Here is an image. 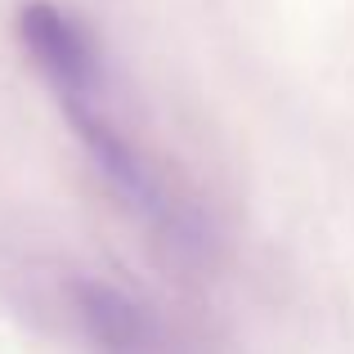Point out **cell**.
<instances>
[{
	"mask_svg": "<svg viewBox=\"0 0 354 354\" xmlns=\"http://www.w3.org/2000/svg\"><path fill=\"white\" fill-rule=\"evenodd\" d=\"M18 36H23L32 63L41 68V77L54 86V95L63 99H86L104 95V68H99L95 41L86 36V27L77 18H68L50 0H32L18 14Z\"/></svg>",
	"mask_w": 354,
	"mask_h": 354,
	"instance_id": "cell-1",
	"label": "cell"
},
{
	"mask_svg": "<svg viewBox=\"0 0 354 354\" xmlns=\"http://www.w3.org/2000/svg\"><path fill=\"white\" fill-rule=\"evenodd\" d=\"M77 314L99 354H175L162 323L108 283H77Z\"/></svg>",
	"mask_w": 354,
	"mask_h": 354,
	"instance_id": "cell-2",
	"label": "cell"
}]
</instances>
